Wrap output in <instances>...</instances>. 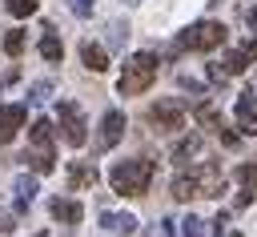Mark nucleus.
<instances>
[{"label": "nucleus", "instance_id": "f257e3e1", "mask_svg": "<svg viewBox=\"0 0 257 237\" xmlns=\"http://www.w3.org/2000/svg\"><path fill=\"white\" fill-rule=\"evenodd\" d=\"M149 181H153V161H145V157H128V161H116V165L108 169V185H112V193H120V197H141V193H149Z\"/></svg>", "mask_w": 257, "mask_h": 237}, {"label": "nucleus", "instance_id": "f03ea898", "mask_svg": "<svg viewBox=\"0 0 257 237\" xmlns=\"http://www.w3.org/2000/svg\"><path fill=\"white\" fill-rule=\"evenodd\" d=\"M157 80V56L153 52H133L120 68V80H116V92L120 96H141L149 84Z\"/></svg>", "mask_w": 257, "mask_h": 237}, {"label": "nucleus", "instance_id": "7ed1b4c3", "mask_svg": "<svg viewBox=\"0 0 257 237\" xmlns=\"http://www.w3.org/2000/svg\"><path fill=\"white\" fill-rule=\"evenodd\" d=\"M225 36L229 32H225L221 20H197L177 36V52H213V48L225 44Z\"/></svg>", "mask_w": 257, "mask_h": 237}, {"label": "nucleus", "instance_id": "20e7f679", "mask_svg": "<svg viewBox=\"0 0 257 237\" xmlns=\"http://www.w3.org/2000/svg\"><path fill=\"white\" fill-rule=\"evenodd\" d=\"M149 125L157 133H177V129H185V108L177 100H157L149 108Z\"/></svg>", "mask_w": 257, "mask_h": 237}, {"label": "nucleus", "instance_id": "39448f33", "mask_svg": "<svg viewBox=\"0 0 257 237\" xmlns=\"http://www.w3.org/2000/svg\"><path fill=\"white\" fill-rule=\"evenodd\" d=\"M60 129H64V141H68L72 149H80V145L88 141V125H84V112H80L72 100H64V104H60Z\"/></svg>", "mask_w": 257, "mask_h": 237}, {"label": "nucleus", "instance_id": "423d86ee", "mask_svg": "<svg viewBox=\"0 0 257 237\" xmlns=\"http://www.w3.org/2000/svg\"><path fill=\"white\" fill-rule=\"evenodd\" d=\"M253 60H257V40H245V44H237L221 64H225V76H237V72H245Z\"/></svg>", "mask_w": 257, "mask_h": 237}, {"label": "nucleus", "instance_id": "0eeeda50", "mask_svg": "<svg viewBox=\"0 0 257 237\" xmlns=\"http://www.w3.org/2000/svg\"><path fill=\"white\" fill-rule=\"evenodd\" d=\"M24 104H0V145H8L20 129H24Z\"/></svg>", "mask_w": 257, "mask_h": 237}, {"label": "nucleus", "instance_id": "6e6552de", "mask_svg": "<svg viewBox=\"0 0 257 237\" xmlns=\"http://www.w3.org/2000/svg\"><path fill=\"white\" fill-rule=\"evenodd\" d=\"M120 137H124V112L120 108H108L100 116V149H112Z\"/></svg>", "mask_w": 257, "mask_h": 237}, {"label": "nucleus", "instance_id": "1a4fd4ad", "mask_svg": "<svg viewBox=\"0 0 257 237\" xmlns=\"http://www.w3.org/2000/svg\"><path fill=\"white\" fill-rule=\"evenodd\" d=\"M237 125L249 137H257V92H241L237 96Z\"/></svg>", "mask_w": 257, "mask_h": 237}, {"label": "nucleus", "instance_id": "9d476101", "mask_svg": "<svg viewBox=\"0 0 257 237\" xmlns=\"http://www.w3.org/2000/svg\"><path fill=\"white\" fill-rule=\"evenodd\" d=\"M169 193H173L177 201L201 197V177H197V169H189V173H177V177H173V185H169Z\"/></svg>", "mask_w": 257, "mask_h": 237}, {"label": "nucleus", "instance_id": "9b49d317", "mask_svg": "<svg viewBox=\"0 0 257 237\" xmlns=\"http://www.w3.org/2000/svg\"><path fill=\"white\" fill-rule=\"evenodd\" d=\"M48 209H52V217H56L60 225H80V217H84L80 201H72V197H56Z\"/></svg>", "mask_w": 257, "mask_h": 237}, {"label": "nucleus", "instance_id": "f8f14e48", "mask_svg": "<svg viewBox=\"0 0 257 237\" xmlns=\"http://www.w3.org/2000/svg\"><path fill=\"white\" fill-rule=\"evenodd\" d=\"M197 177H201V197H221L225 193V177H221L217 165H201Z\"/></svg>", "mask_w": 257, "mask_h": 237}, {"label": "nucleus", "instance_id": "ddd939ff", "mask_svg": "<svg viewBox=\"0 0 257 237\" xmlns=\"http://www.w3.org/2000/svg\"><path fill=\"white\" fill-rule=\"evenodd\" d=\"M40 56H44L48 64H56V60L64 56V44H60V36H56L52 24H44V32H40Z\"/></svg>", "mask_w": 257, "mask_h": 237}, {"label": "nucleus", "instance_id": "4468645a", "mask_svg": "<svg viewBox=\"0 0 257 237\" xmlns=\"http://www.w3.org/2000/svg\"><path fill=\"white\" fill-rule=\"evenodd\" d=\"M80 60H84L88 72H104V68H108V52H104L100 44H92V40L80 44Z\"/></svg>", "mask_w": 257, "mask_h": 237}, {"label": "nucleus", "instance_id": "2eb2a0df", "mask_svg": "<svg viewBox=\"0 0 257 237\" xmlns=\"http://www.w3.org/2000/svg\"><path fill=\"white\" fill-rule=\"evenodd\" d=\"M28 141H32V149H36V153H52V125L40 116V121L28 129Z\"/></svg>", "mask_w": 257, "mask_h": 237}, {"label": "nucleus", "instance_id": "dca6fc26", "mask_svg": "<svg viewBox=\"0 0 257 237\" xmlns=\"http://www.w3.org/2000/svg\"><path fill=\"white\" fill-rule=\"evenodd\" d=\"M100 225L112 229V233H133V229H137V217H133V213H108V209H104V213H100Z\"/></svg>", "mask_w": 257, "mask_h": 237}, {"label": "nucleus", "instance_id": "f3484780", "mask_svg": "<svg viewBox=\"0 0 257 237\" xmlns=\"http://www.w3.org/2000/svg\"><path fill=\"white\" fill-rule=\"evenodd\" d=\"M12 193H16L20 205H32V197H36V177H16V181H12Z\"/></svg>", "mask_w": 257, "mask_h": 237}, {"label": "nucleus", "instance_id": "a211bd4d", "mask_svg": "<svg viewBox=\"0 0 257 237\" xmlns=\"http://www.w3.org/2000/svg\"><path fill=\"white\" fill-rule=\"evenodd\" d=\"M197 153H201V137H197V133H189V137L173 149V161H189V157H197Z\"/></svg>", "mask_w": 257, "mask_h": 237}, {"label": "nucleus", "instance_id": "6ab92c4d", "mask_svg": "<svg viewBox=\"0 0 257 237\" xmlns=\"http://www.w3.org/2000/svg\"><path fill=\"white\" fill-rule=\"evenodd\" d=\"M237 181H241V193H257V161H245L237 169Z\"/></svg>", "mask_w": 257, "mask_h": 237}, {"label": "nucleus", "instance_id": "aec40b11", "mask_svg": "<svg viewBox=\"0 0 257 237\" xmlns=\"http://www.w3.org/2000/svg\"><path fill=\"white\" fill-rule=\"evenodd\" d=\"M197 121L205 125V129H213V133H221L225 125H221V112L213 108V104H197Z\"/></svg>", "mask_w": 257, "mask_h": 237}, {"label": "nucleus", "instance_id": "412c9836", "mask_svg": "<svg viewBox=\"0 0 257 237\" xmlns=\"http://www.w3.org/2000/svg\"><path fill=\"white\" fill-rule=\"evenodd\" d=\"M68 181H72L76 189H84V185L96 181V169H92V165H72V169H68Z\"/></svg>", "mask_w": 257, "mask_h": 237}, {"label": "nucleus", "instance_id": "4be33fe9", "mask_svg": "<svg viewBox=\"0 0 257 237\" xmlns=\"http://www.w3.org/2000/svg\"><path fill=\"white\" fill-rule=\"evenodd\" d=\"M4 8H8V16L24 20V16H32V12H36V0H4Z\"/></svg>", "mask_w": 257, "mask_h": 237}, {"label": "nucleus", "instance_id": "5701e85b", "mask_svg": "<svg viewBox=\"0 0 257 237\" xmlns=\"http://www.w3.org/2000/svg\"><path fill=\"white\" fill-rule=\"evenodd\" d=\"M4 52H8V56H20V52H24V32H20V28L4 32Z\"/></svg>", "mask_w": 257, "mask_h": 237}, {"label": "nucleus", "instance_id": "b1692460", "mask_svg": "<svg viewBox=\"0 0 257 237\" xmlns=\"http://www.w3.org/2000/svg\"><path fill=\"white\" fill-rule=\"evenodd\" d=\"M181 233H185V237H209V229H205L201 217H185V221H181Z\"/></svg>", "mask_w": 257, "mask_h": 237}, {"label": "nucleus", "instance_id": "393cba45", "mask_svg": "<svg viewBox=\"0 0 257 237\" xmlns=\"http://www.w3.org/2000/svg\"><path fill=\"white\" fill-rule=\"evenodd\" d=\"M145 237H177V233H173V221H157L145 229Z\"/></svg>", "mask_w": 257, "mask_h": 237}, {"label": "nucleus", "instance_id": "a878e982", "mask_svg": "<svg viewBox=\"0 0 257 237\" xmlns=\"http://www.w3.org/2000/svg\"><path fill=\"white\" fill-rule=\"evenodd\" d=\"M48 92H52V80H36V84H32V100H36V104H44Z\"/></svg>", "mask_w": 257, "mask_h": 237}, {"label": "nucleus", "instance_id": "bb28decb", "mask_svg": "<svg viewBox=\"0 0 257 237\" xmlns=\"http://www.w3.org/2000/svg\"><path fill=\"white\" fill-rule=\"evenodd\" d=\"M68 8H72V16H92L96 0H68Z\"/></svg>", "mask_w": 257, "mask_h": 237}, {"label": "nucleus", "instance_id": "cd10ccee", "mask_svg": "<svg viewBox=\"0 0 257 237\" xmlns=\"http://www.w3.org/2000/svg\"><path fill=\"white\" fill-rule=\"evenodd\" d=\"M12 229V213H0V233H8Z\"/></svg>", "mask_w": 257, "mask_h": 237}, {"label": "nucleus", "instance_id": "c85d7f7f", "mask_svg": "<svg viewBox=\"0 0 257 237\" xmlns=\"http://www.w3.org/2000/svg\"><path fill=\"white\" fill-rule=\"evenodd\" d=\"M249 24H257V12H249Z\"/></svg>", "mask_w": 257, "mask_h": 237}, {"label": "nucleus", "instance_id": "c756f323", "mask_svg": "<svg viewBox=\"0 0 257 237\" xmlns=\"http://www.w3.org/2000/svg\"><path fill=\"white\" fill-rule=\"evenodd\" d=\"M124 4H141V0H124Z\"/></svg>", "mask_w": 257, "mask_h": 237}, {"label": "nucleus", "instance_id": "7c9ffc66", "mask_svg": "<svg viewBox=\"0 0 257 237\" xmlns=\"http://www.w3.org/2000/svg\"><path fill=\"white\" fill-rule=\"evenodd\" d=\"M36 237H44V233H36Z\"/></svg>", "mask_w": 257, "mask_h": 237}]
</instances>
